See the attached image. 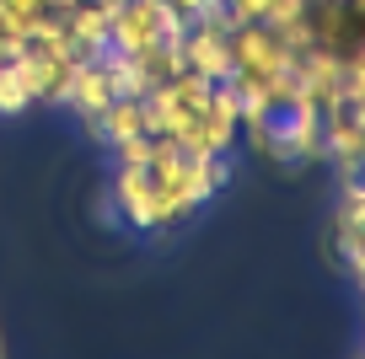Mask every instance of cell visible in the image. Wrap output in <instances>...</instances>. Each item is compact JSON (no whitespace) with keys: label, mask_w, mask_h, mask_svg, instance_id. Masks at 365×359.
<instances>
[{"label":"cell","mask_w":365,"mask_h":359,"mask_svg":"<svg viewBox=\"0 0 365 359\" xmlns=\"http://www.w3.org/2000/svg\"><path fill=\"white\" fill-rule=\"evenodd\" d=\"M113 199L135 231H161V199H156V177L145 167H113Z\"/></svg>","instance_id":"5"},{"label":"cell","mask_w":365,"mask_h":359,"mask_svg":"<svg viewBox=\"0 0 365 359\" xmlns=\"http://www.w3.org/2000/svg\"><path fill=\"white\" fill-rule=\"evenodd\" d=\"M274 129V156L279 167H312V161H322V108L312 97H296L290 108H279L269 118Z\"/></svg>","instance_id":"2"},{"label":"cell","mask_w":365,"mask_h":359,"mask_svg":"<svg viewBox=\"0 0 365 359\" xmlns=\"http://www.w3.org/2000/svg\"><path fill=\"white\" fill-rule=\"evenodd\" d=\"M290 48H285V38L274 33L269 22H237L231 27V76H258V80H269L274 70H285L290 65Z\"/></svg>","instance_id":"3"},{"label":"cell","mask_w":365,"mask_h":359,"mask_svg":"<svg viewBox=\"0 0 365 359\" xmlns=\"http://www.w3.org/2000/svg\"><path fill=\"white\" fill-rule=\"evenodd\" d=\"M182 16L167 0H124L118 11H108V48L118 54H145L161 38H182Z\"/></svg>","instance_id":"1"},{"label":"cell","mask_w":365,"mask_h":359,"mask_svg":"<svg viewBox=\"0 0 365 359\" xmlns=\"http://www.w3.org/2000/svg\"><path fill=\"white\" fill-rule=\"evenodd\" d=\"M27 108H33V86L22 80L16 65H0V118H16Z\"/></svg>","instance_id":"8"},{"label":"cell","mask_w":365,"mask_h":359,"mask_svg":"<svg viewBox=\"0 0 365 359\" xmlns=\"http://www.w3.org/2000/svg\"><path fill=\"white\" fill-rule=\"evenodd\" d=\"M182 65L205 80H231V33L226 27H210V22H188L182 27Z\"/></svg>","instance_id":"4"},{"label":"cell","mask_w":365,"mask_h":359,"mask_svg":"<svg viewBox=\"0 0 365 359\" xmlns=\"http://www.w3.org/2000/svg\"><path fill=\"white\" fill-rule=\"evenodd\" d=\"M65 16V38H70V54L76 59H97L108 48V11L103 6H91V0H76Z\"/></svg>","instance_id":"7"},{"label":"cell","mask_w":365,"mask_h":359,"mask_svg":"<svg viewBox=\"0 0 365 359\" xmlns=\"http://www.w3.org/2000/svg\"><path fill=\"white\" fill-rule=\"evenodd\" d=\"M91 6H103V11H118V6H124V0H91Z\"/></svg>","instance_id":"11"},{"label":"cell","mask_w":365,"mask_h":359,"mask_svg":"<svg viewBox=\"0 0 365 359\" xmlns=\"http://www.w3.org/2000/svg\"><path fill=\"white\" fill-rule=\"evenodd\" d=\"M167 6H172L178 16H182V22H194V16H199V11H210L215 0H167Z\"/></svg>","instance_id":"10"},{"label":"cell","mask_w":365,"mask_h":359,"mask_svg":"<svg viewBox=\"0 0 365 359\" xmlns=\"http://www.w3.org/2000/svg\"><path fill=\"white\" fill-rule=\"evenodd\" d=\"M150 156H156V140H150L145 129L113 145V167H150Z\"/></svg>","instance_id":"9"},{"label":"cell","mask_w":365,"mask_h":359,"mask_svg":"<svg viewBox=\"0 0 365 359\" xmlns=\"http://www.w3.org/2000/svg\"><path fill=\"white\" fill-rule=\"evenodd\" d=\"M113 97H118V91H113V76H108L103 59H76V76H70L65 102H59V108H76L81 124H91V118H103V108Z\"/></svg>","instance_id":"6"},{"label":"cell","mask_w":365,"mask_h":359,"mask_svg":"<svg viewBox=\"0 0 365 359\" xmlns=\"http://www.w3.org/2000/svg\"><path fill=\"white\" fill-rule=\"evenodd\" d=\"M0 359H6V338H0Z\"/></svg>","instance_id":"12"}]
</instances>
